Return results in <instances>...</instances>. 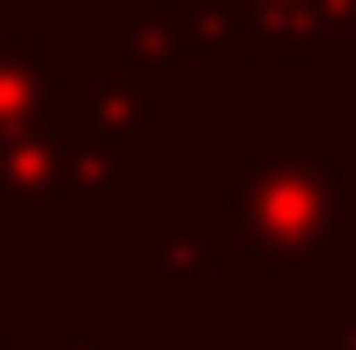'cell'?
Returning <instances> with one entry per match:
<instances>
[{
    "label": "cell",
    "instance_id": "cell-4",
    "mask_svg": "<svg viewBox=\"0 0 356 350\" xmlns=\"http://www.w3.org/2000/svg\"><path fill=\"white\" fill-rule=\"evenodd\" d=\"M343 350H356V317H350V324H343Z\"/></svg>",
    "mask_w": 356,
    "mask_h": 350
},
{
    "label": "cell",
    "instance_id": "cell-3",
    "mask_svg": "<svg viewBox=\"0 0 356 350\" xmlns=\"http://www.w3.org/2000/svg\"><path fill=\"white\" fill-rule=\"evenodd\" d=\"M40 350H99L92 337H73V331H53V337H40Z\"/></svg>",
    "mask_w": 356,
    "mask_h": 350
},
{
    "label": "cell",
    "instance_id": "cell-2",
    "mask_svg": "<svg viewBox=\"0 0 356 350\" xmlns=\"http://www.w3.org/2000/svg\"><path fill=\"white\" fill-rule=\"evenodd\" d=\"M159 258H165L178 278H198L204 264H211V258H204V245L191 238V225H185V218H165V225H159Z\"/></svg>",
    "mask_w": 356,
    "mask_h": 350
},
{
    "label": "cell",
    "instance_id": "cell-1",
    "mask_svg": "<svg viewBox=\"0 0 356 350\" xmlns=\"http://www.w3.org/2000/svg\"><path fill=\"white\" fill-rule=\"evenodd\" d=\"M225 232L251 258L284 271H330L337 258V185L317 159H251L231 185Z\"/></svg>",
    "mask_w": 356,
    "mask_h": 350
}]
</instances>
